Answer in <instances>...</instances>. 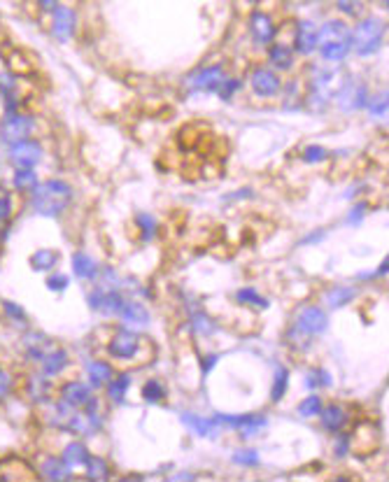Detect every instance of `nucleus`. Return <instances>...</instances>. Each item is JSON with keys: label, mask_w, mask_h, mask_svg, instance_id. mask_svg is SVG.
Segmentation results:
<instances>
[{"label": "nucleus", "mask_w": 389, "mask_h": 482, "mask_svg": "<svg viewBox=\"0 0 389 482\" xmlns=\"http://www.w3.org/2000/svg\"><path fill=\"white\" fill-rule=\"evenodd\" d=\"M31 208L33 213L47 219H56L61 217L73 203V187L65 180H58V177H52V180L40 182L31 193Z\"/></svg>", "instance_id": "obj_1"}, {"label": "nucleus", "mask_w": 389, "mask_h": 482, "mask_svg": "<svg viewBox=\"0 0 389 482\" xmlns=\"http://www.w3.org/2000/svg\"><path fill=\"white\" fill-rule=\"evenodd\" d=\"M317 49L326 63H341L352 52V28L343 19H329L317 28Z\"/></svg>", "instance_id": "obj_2"}, {"label": "nucleus", "mask_w": 389, "mask_h": 482, "mask_svg": "<svg viewBox=\"0 0 389 482\" xmlns=\"http://www.w3.org/2000/svg\"><path fill=\"white\" fill-rule=\"evenodd\" d=\"M326 326H329V317L322 308L319 306H303L299 312H296L294 328L287 338H289V343L296 350H303L312 343V338L324 333Z\"/></svg>", "instance_id": "obj_3"}, {"label": "nucleus", "mask_w": 389, "mask_h": 482, "mask_svg": "<svg viewBox=\"0 0 389 482\" xmlns=\"http://www.w3.org/2000/svg\"><path fill=\"white\" fill-rule=\"evenodd\" d=\"M387 36V23L378 16H361L357 26L352 28V49L354 54L366 58L380 52V47L385 45Z\"/></svg>", "instance_id": "obj_4"}, {"label": "nucleus", "mask_w": 389, "mask_h": 482, "mask_svg": "<svg viewBox=\"0 0 389 482\" xmlns=\"http://www.w3.org/2000/svg\"><path fill=\"white\" fill-rule=\"evenodd\" d=\"M142 348H145V338L140 333L131 331V328H117L112 338L107 341L105 352L112 361L133 363V361H140Z\"/></svg>", "instance_id": "obj_5"}, {"label": "nucleus", "mask_w": 389, "mask_h": 482, "mask_svg": "<svg viewBox=\"0 0 389 482\" xmlns=\"http://www.w3.org/2000/svg\"><path fill=\"white\" fill-rule=\"evenodd\" d=\"M33 133H36V117L31 112H21L19 109V112L3 114V119H0V142L5 147L19 140L33 138Z\"/></svg>", "instance_id": "obj_6"}, {"label": "nucleus", "mask_w": 389, "mask_h": 482, "mask_svg": "<svg viewBox=\"0 0 389 482\" xmlns=\"http://www.w3.org/2000/svg\"><path fill=\"white\" fill-rule=\"evenodd\" d=\"M5 156L12 168H38L45 159V147L38 138H26L14 142V145H7Z\"/></svg>", "instance_id": "obj_7"}, {"label": "nucleus", "mask_w": 389, "mask_h": 482, "mask_svg": "<svg viewBox=\"0 0 389 482\" xmlns=\"http://www.w3.org/2000/svg\"><path fill=\"white\" fill-rule=\"evenodd\" d=\"M331 80H334V73L324 70V68H315V75H310L306 103H308L310 109H315L317 114L324 112L326 105H329V98L334 96Z\"/></svg>", "instance_id": "obj_8"}, {"label": "nucleus", "mask_w": 389, "mask_h": 482, "mask_svg": "<svg viewBox=\"0 0 389 482\" xmlns=\"http://www.w3.org/2000/svg\"><path fill=\"white\" fill-rule=\"evenodd\" d=\"M250 87H252V94L257 98H277L282 94V77L277 75V70L268 65H257L252 68L250 73Z\"/></svg>", "instance_id": "obj_9"}, {"label": "nucleus", "mask_w": 389, "mask_h": 482, "mask_svg": "<svg viewBox=\"0 0 389 482\" xmlns=\"http://www.w3.org/2000/svg\"><path fill=\"white\" fill-rule=\"evenodd\" d=\"M228 77L224 73V65H206L201 70H193L187 77L189 91H208V94H217V89L222 87V82Z\"/></svg>", "instance_id": "obj_10"}, {"label": "nucleus", "mask_w": 389, "mask_h": 482, "mask_svg": "<svg viewBox=\"0 0 389 482\" xmlns=\"http://www.w3.org/2000/svg\"><path fill=\"white\" fill-rule=\"evenodd\" d=\"M91 310L100 312V315H107V317H119V312L124 310L126 306V296L122 291H107V289H94L89 296H87Z\"/></svg>", "instance_id": "obj_11"}, {"label": "nucleus", "mask_w": 389, "mask_h": 482, "mask_svg": "<svg viewBox=\"0 0 389 482\" xmlns=\"http://www.w3.org/2000/svg\"><path fill=\"white\" fill-rule=\"evenodd\" d=\"M52 14V36L58 42H68L75 38L78 31V12L70 5H58L56 10L49 12Z\"/></svg>", "instance_id": "obj_12"}, {"label": "nucleus", "mask_w": 389, "mask_h": 482, "mask_svg": "<svg viewBox=\"0 0 389 482\" xmlns=\"http://www.w3.org/2000/svg\"><path fill=\"white\" fill-rule=\"evenodd\" d=\"M250 33H252V40H255V45L259 47H268L275 42V21L273 16L268 12H261V10H255L250 14Z\"/></svg>", "instance_id": "obj_13"}, {"label": "nucleus", "mask_w": 389, "mask_h": 482, "mask_svg": "<svg viewBox=\"0 0 389 482\" xmlns=\"http://www.w3.org/2000/svg\"><path fill=\"white\" fill-rule=\"evenodd\" d=\"M317 49V26L310 19H299L294 28V52L310 56Z\"/></svg>", "instance_id": "obj_14"}, {"label": "nucleus", "mask_w": 389, "mask_h": 482, "mask_svg": "<svg viewBox=\"0 0 389 482\" xmlns=\"http://www.w3.org/2000/svg\"><path fill=\"white\" fill-rule=\"evenodd\" d=\"M58 399L70 403L73 408H87V405L94 401V392H91V385L82 382V380H70V382L61 385Z\"/></svg>", "instance_id": "obj_15"}, {"label": "nucleus", "mask_w": 389, "mask_h": 482, "mask_svg": "<svg viewBox=\"0 0 389 482\" xmlns=\"http://www.w3.org/2000/svg\"><path fill=\"white\" fill-rule=\"evenodd\" d=\"M52 350V341L45 333L38 331H28L23 336V352H26V359L33 363H40L47 357V352Z\"/></svg>", "instance_id": "obj_16"}, {"label": "nucleus", "mask_w": 389, "mask_h": 482, "mask_svg": "<svg viewBox=\"0 0 389 482\" xmlns=\"http://www.w3.org/2000/svg\"><path fill=\"white\" fill-rule=\"evenodd\" d=\"M294 63H296V56L289 45H282V42L268 45V68L287 73V70H292Z\"/></svg>", "instance_id": "obj_17"}, {"label": "nucleus", "mask_w": 389, "mask_h": 482, "mask_svg": "<svg viewBox=\"0 0 389 482\" xmlns=\"http://www.w3.org/2000/svg\"><path fill=\"white\" fill-rule=\"evenodd\" d=\"M52 377L42 375V373H33L26 377V387H23V392H26L28 401L33 403H47L49 396H52V382H49Z\"/></svg>", "instance_id": "obj_18"}, {"label": "nucleus", "mask_w": 389, "mask_h": 482, "mask_svg": "<svg viewBox=\"0 0 389 482\" xmlns=\"http://www.w3.org/2000/svg\"><path fill=\"white\" fill-rule=\"evenodd\" d=\"M319 419H322L324 431H329V434H341L345 429V422H348V412H345L343 405L329 403V405H322V410H319Z\"/></svg>", "instance_id": "obj_19"}, {"label": "nucleus", "mask_w": 389, "mask_h": 482, "mask_svg": "<svg viewBox=\"0 0 389 482\" xmlns=\"http://www.w3.org/2000/svg\"><path fill=\"white\" fill-rule=\"evenodd\" d=\"M68 363H70V354H68V350H61V348L49 350V352H47V357L40 361L42 375H47V377L61 375L63 370L68 368Z\"/></svg>", "instance_id": "obj_20"}, {"label": "nucleus", "mask_w": 389, "mask_h": 482, "mask_svg": "<svg viewBox=\"0 0 389 482\" xmlns=\"http://www.w3.org/2000/svg\"><path fill=\"white\" fill-rule=\"evenodd\" d=\"M182 422L187 424V429H191V434H196L201 438H217L219 436V422L217 419H206V417L193 415V412H184Z\"/></svg>", "instance_id": "obj_21"}, {"label": "nucleus", "mask_w": 389, "mask_h": 482, "mask_svg": "<svg viewBox=\"0 0 389 482\" xmlns=\"http://www.w3.org/2000/svg\"><path fill=\"white\" fill-rule=\"evenodd\" d=\"M40 184V175L36 168H14L12 171V191L14 193H28Z\"/></svg>", "instance_id": "obj_22"}, {"label": "nucleus", "mask_w": 389, "mask_h": 482, "mask_svg": "<svg viewBox=\"0 0 389 482\" xmlns=\"http://www.w3.org/2000/svg\"><path fill=\"white\" fill-rule=\"evenodd\" d=\"M89 456H91V454H89V450H87V445L75 441V443H68V445L63 447L61 461H63L70 471H78V468H84V466H87Z\"/></svg>", "instance_id": "obj_23"}, {"label": "nucleus", "mask_w": 389, "mask_h": 482, "mask_svg": "<svg viewBox=\"0 0 389 482\" xmlns=\"http://www.w3.org/2000/svg\"><path fill=\"white\" fill-rule=\"evenodd\" d=\"M73 273L78 275L80 280L96 282L100 268H98L96 261L87 255V252H75V255H73Z\"/></svg>", "instance_id": "obj_24"}, {"label": "nucleus", "mask_w": 389, "mask_h": 482, "mask_svg": "<svg viewBox=\"0 0 389 482\" xmlns=\"http://www.w3.org/2000/svg\"><path fill=\"white\" fill-rule=\"evenodd\" d=\"M40 478L45 480H70L73 471L61 461V456H45V461L38 466Z\"/></svg>", "instance_id": "obj_25"}, {"label": "nucleus", "mask_w": 389, "mask_h": 482, "mask_svg": "<svg viewBox=\"0 0 389 482\" xmlns=\"http://www.w3.org/2000/svg\"><path fill=\"white\" fill-rule=\"evenodd\" d=\"M28 264L33 270H38V273H49V270H54L56 264H58V252L56 250H36L33 255L28 257Z\"/></svg>", "instance_id": "obj_26"}, {"label": "nucleus", "mask_w": 389, "mask_h": 482, "mask_svg": "<svg viewBox=\"0 0 389 482\" xmlns=\"http://www.w3.org/2000/svg\"><path fill=\"white\" fill-rule=\"evenodd\" d=\"M87 377L91 387H105L112 380V366L107 361H91L87 366Z\"/></svg>", "instance_id": "obj_27"}, {"label": "nucleus", "mask_w": 389, "mask_h": 482, "mask_svg": "<svg viewBox=\"0 0 389 482\" xmlns=\"http://www.w3.org/2000/svg\"><path fill=\"white\" fill-rule=\"evenodd\" d=\"M119 317L126 321V324H138V326H145L149 324V312L147 308L142 306L138 301H126L124 310L119 312Z\"/></svg>", "instance_id": "obj_28"}, {"label": "nucleus", "mask_w": 389, "mask_h": 482, "mask_svg": "<svg viewBox=\"0 0 389 482\" xmlns=\"http://www.w3.org/2000/svg\"><path fill=\"white\" fill-rule=\"evenodd\" d=\"M129 385H131V375L129 373H119L117 377H112L110 382L105 385L107 389V399L114 401V403H124L126 401V392H129Z\"/></svg>", "instance_id": "obj_29"}, {"label": "nucleus", "mask_w": 389, "mask_h": 482, "mask_svg": "<svg viewBox=\"0 0 389 482\" xmlns=\"http://www.w3.org/2000/svg\"><path fill=\"white\" fill-rule=\"evenodd\" d=\"M14 213H16V196H14V191H12V187H5V184H0V222L10 224Z\"/></svg>", "instance_id": "obj_30"}, {"label": "nucleus", "mask_w": 389, "mask_h": 482, "mask_svg": "<svg viewBox=\"0 0 389 482\" xmlns=\"http://www.w3.org/2000/svg\"><path fill=\"white\" fill-rule=\"evenodd\" d=\"M357 296V289L354 286H334V289H329L326 291V306L329 308H343V306H348V303Z\"/></svg>", "instance_id": "obj_31"}, {"label": "nucleus", "mask_w": 389, "mask_h": 482, "mask_svg": "<svg viewBox=\"0 0 389 482\" xmlns=\"http://www.w3.org/2000/svg\"><path fill=\"white\" fill-rule=\"evenodd\" d=\"M84 471H87L89 480H107L110 478V466H107V461L103 459V456H89Z\"/></svg>", "instance_id": "obj_32"}, {"label": "nucleus", "mask_w": 389, "mask_h": 482, "mask_svg": "<svg viewBox=\"0 0 389 482\" xmlns=\"http://www.w3.org/2000/svg\"><path fill=\"white\" fill-rule=\"evenodd\" d=\"M138 228H140V240L142 242H149V240L156 238L159 222L149 213H142V215H138Z\"/></svg>", "instance_id": "obj_33"}, {"label": "nucleus", "mask_w": 389, "mask_h": 482, "mask_svg": "<svg viewBox=\"0 0 389 482\" xmlns=\"http://www.w3.org/2000/svg\"><path fill=\"white\" fill-rule=\"evenodd\" d=\"M191 328L196 331L198 336H210L215 331V321L210 319L203 310H191Z\"/></svg>", "instance_id": "obj_34"}, {"label": "nucleus", "mask_w": 389, "mask_h": 482, "mask_svg": "<svg viewBox=\"0 0 389 482\" xmlns=\"http://www.w3.org/2000/svg\"><path fill=\"white\" fill-rule=\"evenodd\" d=\"M336 7L350 19H361L366 12V0H336Z\"/></svg>", "instance_id": "obj_35"}, {"label": "nucleus", "mask_w": 389, "mask_h": 482, "mask_svg": "<svg viewBox=\"0 0 389 482\" xmlns=\"http://www.w3.org/2000/svg\"><path fill=\"white\" fill-rule=\"evenodd\" d=\"M142 399L149 401V403H159L161 399H166V387L164 382H159V380H147L145 385H142Z\"/></svg>", "instance_id": "obj_36"}, {"label": "nucleus", "mask_w": 389, "mask_h": 482, "mask_svg": "<svg viewBox=\"0 0 389 482\" xmlns=\"http://www.w3.org/2000/svg\"><path fill=\"white\" fill-rule=\"evenodd\" d=\"M287 385H289V373H287V368H277L275 375H273V392H270V401L273 403L280 401L287 392Z\"/></svg>", "instance_id": "obj_37"}, {"label": "nucleus", "mask_w": 389, "mask_h": 482, "mask_svg": "<svg viewBox=\"0 0 389 482\" xmlns=\"http://www.w3.org/2000/svg\"><path fill=\"white\" fill-rule=\"evenodd\" d=\"M322 399H319L317 394H310V396H306L301 403H299V415L301 417H317L319 415V410H322Z\"/></svg>", "instance_id": "obj_38"}, {"label": "nucleus", "mask_w": 389, "mask_h": 482, "mask_svg": "<svg viewBox=\"0 0 389 482\" xmlns=\"http://www.w3.org/2000/svg\"><path fill=\"white\" fill-rule=\"evenodd\" d=\"M235 301L247 303V306H257V308H268V301L257 289H252V286H245V289L235 294Z\"/></svg>", "instance_id": "obj_39"}, {"label": "nucleus", "mask_w": 389, "mask_h": 482, "mask_svg": "<svg viewBox=\"0 0 389 482\" xmlns=\"http://www.w3.org/2000/svg\"><path fill=\"white\" fill-rule=\"evenodd\" d=\"M366 107L373 117H385L387 114V91H378V94L368 96Z\"/></svg>", "instance_id": "obj_40"}, {"label": "nucleus", "mask_w": 389, "mask_h": 482, "mask_svg": "<svg viewBox=\"0 0 389 482\" xmlns=\"http://www.w3.org/2000/svg\"><path fill=\"white\" fill-rule=\"evenodd\" d=\"M326 156L329 151L319 145H308L303 149V161H306V164H322V161H326Z\"/></svg>", "instance_id": "obj_41"}, {"label": "nucleus", "mask_w": 389, "mask_h": 482, "mask_svg": "<svg viewBox=\"0 0 389 482\" xmlns=\"http://www.w3.org/2000/svg\"><path fill=\"white\" fill-rule=\"evenodd\" d=\"M301 94H299V80H294V82H289L287 84V94H284V107L287 109H299L301 107Z\"/></svg>", "instance_id": "obj_42"}, {"label": "nucleus", "mask_w": 389, "mask_h": 482, "mask_svg": "<svg viewBox=\"0 0 389 482\" xmlns=\"http://www.w3.org/2000/svg\"><path fill=\"white\" fill-rule=\"evenodd\" d=\"M12 392H14V377L10 375V370H5L0 366V403L5 399H10Z\"/></svg>", "instance_id": "obj_43"}, {"label": "nucleus", "mask_w": 389, "mask_h": 482, "mask_svg": "<svg viewBox=\"0 0 389 482\" xmlns=\"http://www.w3.org/2000/svg\"><path fill=\"white\" fill-rule=\"evenodd\" d=\"M45 286H47L49 291L61 294V291L68 289V286H70V280H68V275H63V273H54V275H49V277H47Z\"/></svg>", "instance_id": "obj_44"}, {"label": "nucleus", "mask_w": 389, "mask_h": 482, "mask_svg": "<svg viewBox=\"0 0 389 482\" xmlns=\"http://www.w3.org/2000/svg\"><path fill=\"white\" fill-rule=\"evenodd\" d=\"M366 213H368L366 203H354V205L350 208L348 217H345V222H348L350 226H359L363 222V217H366Z\"/></svg>", "instance_id": "obj_45"}, {"label": "nucleus", "mask_w": 389, "mask_h": 482, "mask_svg": "<svg viewBox=\"0 0 389 482\" xmlns=\"http://www.w3.org/2000/svg\"><path fill=\"white\" fill-rule=\"evenodd\" d=\"M306 385L310 389H317V387H331V375L326 373V370H312V373L306 377Z\"/></svg>", "instance_id": "obj_46"}, {"label": "nucleus", "mask_w": 389, "mask_h": 482, "mask_svg": "<svg viewBox=\"0 0 389 482\" xmlns=\"http://www.w3.org/2000/svg\"><path fill=\"white\" fill-rule=\"evenodd\" d=\"M240 89V80H235V77H226L224 82H222V87L217 89V94H219V98L222 100H231L233 96H235V91Z\"/></svg>", "instance_id": "obj_47"}, {"label": "nucleus", "mask_w": 389, "mask_h": 482, "mask_svg": "<svg viewBox=\"0 0 389 482\" xmlns=\"http://www.w3.org/2000/svg\"><path fill=\"white\" fill-rule=\"evenodd\" d=\"M233 461L238 464V466H257L259 464V454L255 450H238L233 454Z\"/></svg>", "instance_id": "obj_48"}, {"label": "nucleus", "mask_w": 389, "mask_h": 482, "mask_svg": "<svg viewBox=\"0 0 389 482\" xmlns=\"http://www.w3.org/2000/svg\"><path fill=\"white\" fill-rule=\"evenodd\" d=\"M3 310H5V317H7V319H14V321H19V324H26V312H23L21 306H16V303L5 301V303H3Z\"/></svg>", "instance_id": "obj_49"}, {"label": "nucleus", "mask_w": 389, "mask_h": 482, "mask_svg": "<svg viewBox=\"0 0 389 482\" xmlns=\"http://www.w3.org/2000/svg\"><path fill=\"white\" fill-rule=\"evenodd\" d=\"M36 5L40 7L42 12H52V10H56L58 5H61V0H36Z\"/></svg>", "instance_id": "obj_50"}, {"label": "nucleus", "mask_w": 389, "mask_h": 482, "mask_svg": "<svg viewBox=\"0 0 389 482\" xmlns=\"http://www.w3.org/2000/svg\"><path fill=\"white\" fill-rule=\"evenodd\" d=\"M7 235H10V224H3L0 222V245L7 242Z\"/></svg>", "instance_id": "obj_51"}, {"label": "nucleus", "mask_w": 389, "mask_h": 482, "mask_svg": "<svg viewBox=\"0 0 389 482\" xmlns=\"http://www.w3.org/2000/svg\"><path fill=\"white\" fill-rule=\"evenodd\" d=\"M217 359H219L217 354H213V357H210V359H208L206 363H203V375H208V373H210V368L215 366V363H217Z\"/></svg>", "instance_id": "obj_52"}, {"label": "nucleus", "mask_w": 389, "mask_h": 482, "mask_svg": "<svg viewBox=\"0 0 389 482\" xmlns=\"http://www.w3.org/2000/svg\"><path fill=\"white\" fill-rule=\"evenodd\" d=\"M378 275H387V259L380 264V268H378Z\"/></svg>", "instance_id": "obj_53"}, {"label": "nucleus", "mask_w": 389, "mask_h": 482, "mask_svg": "<svg viewBox=\"0 0 389 482\" xmlns=\"http://www.w3.org/2000/svg\"><path fill=\"white\" fill-rule=\"evenodd\" d=\"M175 480H193V476H187V473H180V476H173Z\"/></svg>", "instance_id": "obj_54"}, {"label": "nucleus", "mask_w": 389, "mask_h": 482, "mask_svg": "<svg viewBox=\"0 0 389 482\" xmlns=\"http://www.w3.org/2000/svg\"><path fill=\"white\" fill-rule=\"evenodd\" d=\"M380 3H383V5H385V7H387V0H380Z\"/></svg>", "instance_id": "obj_55"}, {"label": "nucleus", "mask_w": 389, "mask_h": 482, "mask_svg": "<svg viewBox=\"0 0 389 482\" xmlns=\"http://www.w3.org/2000/svg\"><path fill=\"white\" fill-rule=\"evenodd\" d=\"M247 3H257V0H247Z\"/></svg>", "instance_id": "obj_56"}]
</instances>
